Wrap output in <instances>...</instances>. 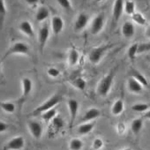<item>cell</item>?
Returning a JSON list of instances; mask_svg holds the SVG:
<instances>
[{
	"instance_id": "1",
	"label": "cell",
	"mask_w": 150,
	"mask_h": 150,
	"mask_svg": "<svg viewBox=\"0 0 150 150\" xmlns=\"http://www.w3.org/2000/svg\"><path fill=\"white\" fill-rule=\"evenodd\" d=\"M62 101H63V96L61 95H59V94H55V95L51 96L48 100H46L45 102H43L41 105H39L38 107H36L32 111L31 115L33 117L41 116L43 112L53 109L55 106H57Z\"/></svg>"
},
{
	"instance_id": "2",
	"label": "cell",
	"mask_w": 150,
	"mask_h": 150,
	"mask_svg": "<svg viewBox=\"0 0 150 150\" xmlns=\"http://www.w3.org/2000/svg\"><path fill=\"white\" fill-rule=\"evenodd\" d=\"M113 81H114V74L113 73H110L107 74L106 76H104L98 83L97 85V94L100 96L105 97L106 96H108V94L110 93L112 84H113Z\"/></svg>"
},
{
	"instance_id": "3",
	"label": "cell",
	"mask_w": 150,
	"mask_h": 150,
	"mask_svg": "<svg viewBox=\"0 0 150 150\" xmlns=\"http://www.w3.org/2000/svg\"><path fill=\"white\" fill-rule=\"evenodd\" d=\"M29 53H30L29 46L27 43H25L23 42H16L11 47H9V49L6 50V52L5 53V55L2 58L5 60L11 55H16V54L29 55Z\"/></svg>"
},
{
	"instance_id": "4",
	"label": "cell",
	"mask_w": 150,
	"mask_h": 150,
	"mask_svg": "<svg viewBox=\"0 0 150 150\" xmlns=\"http://www.w3.org/2000/svg\"><path fill=\"white\" fill-rule=\"evenodd\" d=\"M21 86H22V94L21 98L18 101V105H19V109L21 110L22 105L25 103V102L28 100V96H30V94L32 93L33 90V81L31 79H29L28 77H24L21 81Z\"/></svg>"
},
{
	"instance_id": "5",
	"label": "cell",
	"mask_w": 150,
	"mask_h": 150,
	"mask_svg": "<svg viewBox=\"0 0 150 150\" xmlns=\"http://www.w3.org/2000/svg\"><path fill=\"white\" fill-rule=\"evenodd\" d=\"M110 47H111V45H110V44H104V45H101V46H98L97 48L93 49L90 51L89 56H88L89 61L94 64H98L101 61V59L103 58V57L104 56V54L107 52V50Z\"/></svg>"
},
{
	"instance_id": "6",
	"label": "cell",
	"mask_w": 150,
	"mask_h": 150,
	"mask_svg": "<svg viewBox=\"0 0 150 150\" xmlns=\"http://www.w3.org/2000/svg\"><path fill=\"white\" fill-rule=\"evenodd\" d=\"M104 24H105V15L103 13H101L97 14L91 22V25H90L91 34L94 35H98L104 28Z\"/></svg>"
},
{
	"instance_id": "7",
	"label": "cell",
	"mask_w": 150,
	"mask_h": 150,
	"mask_svg": "<svg viewBox=\"0 0 150 150\" xmlns=\"http://www.w3.org/2000/svg\"><path fill=\"white\" fill-rule=\"evenodd\" d=\"M50 37V28L47 24H44L38 32V44H39V50L41 53L43 52V50L47 44V42Z\"/></svg>"
},
{
	"instance_id": "8",
	"label": "cell",
	"mask_w": 150,
	"mask_h": 150,
	"mask_svg": "<svg viewBox=\"0 0 150 150\" xmlns=\"http://www.w3.org/2000/svg\"><path fill=\"white\" fill-rule=\"evenodd\" d=\"M67 106H68L69 112H70V124H69V126H70V129H71L73 127V125H74L75 119H76V117H77L80 105H79V103H78L77 100L71 98L67 102Z\"/></svg>"
},
{
	"instance_id": "9",
	"label": "cell",
	"mask_w": 150,
	"mask_h": 150,
	"mask_svg": "<svg viewBox=\"0 0 150 150\" xmlns=\"http://www.w3.org/2000/svg\"><path fill=\"white\" fill-rule=\"evenodd\" d=\"M25 146V139L22 136L11 139L3 147V150H21Z\"/></svg>"
},
{
	"instance_id": "10",
	"label": "cell",
	"mask_w": 150,
	"mask_h": 150,
	"mask_svg": "<svg viewBox=\"0 0 150 150\" xmlns=\"http://www.w3.org/2000/svg\"><path fill=\"white\" fill-rule=\"evenodd\" d=\"M89 22V15L86 13H81L78 14L76 21L74 22V31H82Z\"/></svg>"
},
{
	"instance_id": "11",
	"label": "cell",
	"mask_w": 150,
	"mask_h": 150,
	"mask_svg": "<svg viewBox=\"0 0 150 150\" xmlns=\"http://www.w3.org/2000/svg\"><path fill=\"white\" fill-rule=\"evenodd\" d=\"M28 127L31 135L35 139H40L42 135V126L40 122L36 120H29L28 122Z\"/></svg>"
},
{
	"instance_id": "12",
	"label": "cell",
	"mask_w": 150,
	"mask_h": 150,
	"mask_svg": "<svg viewBox=\"0 0 150 150\" xmlns=\"http://www.w3.org/2000/svg\"><path fill=\"white\" fill-rule=\"evenodd\" d=\"M124 5H125V0H115L113 9H112V19L114 24L117 23L119 19L121 18L124 13Z\"/></svg>"
},
{
	"instance_id": "13",
	"label": "cell",
	"mask_w": 150,
	"mask_h": 150,
	"mask_svg": "<svg viewBox=\"0 0 150 150\" xmlns=\"http://www.w3.org/2000/svg\"><path fill=\"white\" fill-rule=\"evenodd\" d=\"M51 125L50 127V137H52L54 135H56L57 133H58L64 126V122L63 120V118L61 117L56 116L52 120H51Z\"/></svg>"
},
{
	"instance_id": "14",
	"label": "cell",
	"mask_w": 150,
	"mask_h": 150,
	"mask_svg": "<svg viewBox=\"0 0 150 150\" xmlns=\"http://www.w3.org/2000/svg\"><path fill=\"white\" fill-rule=\"evenodd\" d=\"M64 28V21L62 17L56 15L51 19V30L55 35H58Z\"/></svg>"
},
{
	"instance_id": "15",
	"label": "cell",
	"mask_w": 150,
	"mask_h": 150,
	"mask_svg": "<svg viewBox=\"0 0 150 150\" xmlns=\"http://www.w3.org/2000/svg\"><path fill=\"white\" fill-rule=\"evenodd\" d=\"M19 29L22 34H24L28 37H34L35 35L33 26L31 22L28 21H22L19 25Z\"/></svg>"
},
{
	"instance_id": "16",
	"label": "cell",
	"mask_w": 150,
	"mask_h": 150,
	"mask_svg": "<svg viewBox=\"0 0 150 150\" xmlns=\"http://www.w3.org/2000/svg\"><path fill=\"white\" fill-rule=\"evenodd\" d=\"M101 116V111L100 110H98L97 108H90L88 109L86 113L84 114L82 119L81 120V122L85 123V122H90L96 118H98Z\"/></svg>"
},
{
	"instance_id": "17",
	"label": "cell",
	"mask_w": 150,
	"mask_h": 150,
	"mask_svg": "<svg viewBox=\"0 0 150 150\" xmlns=\"http://www.w3.org/2000/svg\"><path fill=\"white\" fill-rule=\"evenodd\" d=\"M122 34H123L124 37L126 38V39L132 38L134 34H135L134 25L132 22H130V21L125 22L123 24V26H122Z\"/></svg>"
},
{
	"instance_id": "18",
	"label": "cell",
	"mask_w": 150,
	"mask_h": 150,
	"mask_svg": "<svg viewBox=\"0 0 150 150\" xmlns=\"http://www.w3.org/2000/svg\"><path fill=\"white\" fill-rule=\"evenodd\" d=\"M95 127V124L92 122H85L80 125L77 128V132L80 135H87L90 133Z\"/></svg>"
},
{
	"instance_id": "19",
	"label": "cell",
	"mask_w": 150,
	"mask_h": 150,
	"mask_svg": "<svg viewBox=\"0 0 150 150\" xmlns=\"http://www.w3.org/2000/svg\"><path fill=\"white\" fill-rule=\"evenodd\" d=\"M80 60V52L76 48H71L68 54V63L71 66H74Z\"/></svg>"
},
{
	"instance_id": "20",
	"label": "cell",
	"mask_w": 150,
	"mask_h": 150,
	"mask_svg": "<svg viewBox=\"0 0 150 150\" xmlns=\"http://www.w3.org/2000/svg\"><path fill=\"white\" fill-rule=\"evenodd\" d=\"M50 16V11L46 6H41L36 13H35V20L37 22H42L46 21Z\"/></svg>"
},
{
	"instance_id": "21",
	"label": "cell",
	"mask_w": 150,
	"mask_h": 150,
	"mask_svg": "<svg viewBox=\"0 0 150 150\" xmlns=\"http://www.w3.org/2000/svg\"><path fill=\"white\" fill-rule=\"evenodd\" d=\"M128 89L132 93L138 94L143 90V86L139 82H138L135 79L131 77L128 80Z\"/></svg>"
},
{
	"instance_id": "22",
	"label": "cell",
	"mask_w": 150,
	"mask_h": 150,
	"mask_svg": "<svg viewBox=\"0 0 150 150\" xmlns=\"http://www.w3.org/2000/svg\"><path fill=\"white\" fill-rule=\"evenodd\" d=\"M71 85L74 88H76L77 89H79L81 91L85 90V88L87 87V81L82 77H76V78H74L73 80H71Z\"/></svg>"
},
{
	"instance_id": "23",
	"label": "cell",
	"mask_w": 150,
	"mask_h": 150,
	"mask_svg": "<svg viewBox=\"0 0 150 150\" xmlns=\"http://www.w3.org/2000/svg\"><path fill=\"white\" fill-rule=\"evenodd\" d=\"M131 77L135 79L138 82H139L142 86L144 87H148V82L146 81V79L144 77V75L141 74L139 71H136V70H132V73H131Z\"/></svg>"
},
{
	"instance_id": "24",
	"label": "cell",
	"mask_w": 150,
	"mask_h": 150,
	"mask_svg": "<svg viewBox=\"0 0 150 150\" xmlns=\"http://www.w3.org/2000/svg\"><path fill=\"white\" fill-rule=\"evenodd\" d=\"M84 146V142L78 138H73L69 142L70 150H81Z\"/></svg>"
},
{
	"instance_id": "25",
	"label": "cell",
	"mask_w": 150,
	"mask_h": 150,
	"mask_svg": "<svg viewBox=\"0 0 150 150\" xmlns=\"http://www.w3.org/2000/svg\"><path fill=\"white\" fill-rule=\"evenodd\" d=\"M7 14V8L5 0H0V28L5 24V21Z\"/></svg>"
},
{
	"instance_id": "26",
	"label": "cell",
	"mask_w": 150,
	"mask_h": 150,
	"mask_svg": "<svg viewBox=\"0 0 150 150\" xmlns=\"http://www.w3.org/2000/svg\"><path fill=\"white\" fill-rule=\"evenodd\" d=\"M124 107H125V105H124L123 100H121V99L117 100V101L114 103V104H113V106H112V108H111V112H112V114L115 115V116H117V115L121 114V113L123 112V110H124Z\"/></svg>"
},
{
	"instance_id": "27",
	"label": "cell",
	"mask_w": 150,
	"mask_h": 150,
	"mask_svg": "<svg viewBox=\"0 0 150 150\" xmlns=\"http://www.w3.org/2000/svg\"><path fill=\"white\" fill-rule=\"evenodd\" d=\"M135 3L132 0H125V5H124V11L128 15H132L135 11Z\"/></svg>"
},
{
	"instance_id": "28",
	"label": "cell",
	"mask_w": 150,
	"mask_h": 150,
	"mask_svg": "<svg viewBox=\"0 0 150 150\" xmlns=\"http://www.w3.org/2000/svg\"><path fill=\"white\" fill-rule=\"evenodd\" d=\"M0 107H1L3 110H5L6 113H9V114L13 113L16 110L15 103L12 102H1L0 103Z\"/></svg>"
},
{
	"instance_id": "29",
	"label": "cell",
	"mask_w": 150,
	"mask_h": 150,
	"mask_svg": "<svg viewBox=\"0 0 150 150\" xmlns=\"http://www.w3.org/2000/svg\"><path fill=\"white\" fill-rule=\"evenodd\" d=\"M143 127V120L142 118H136L131 124L132 131L134 134H138Z\"/></svg>"
},
{
	"instance_id": "30",
	"label": "cell",
	"mask_w": 150,
	"mask_h": 150,
	"mask_svg": "<svg viewBox=\"0 0 150 150\" xmlns=\"http://www.w3.org/2000/svg\"><path fill=\"white\" fill-rule=\"evenodd\" d=\"M131 16H132V21H133L135 23H137V24H139V25H140V26L146 25V18L143 16L142 13H138V12H135V13H134L132 15H131Z\"/></svg>"
},
{
	"instance_id": "31",
	"label": "cell",
	"mask_w": 150,
	"mask_h": 150,
	"mask_svg": "<svg viewBox=\"0 0 150 150\" xmlns=\"http://www.w3.org/2000/svg\"><path fill=\"white\" fill-rule=\"evenodd\" d=\"M57 116V110L55 109H51L50 110H47L45 112H43L41 117L46 122V123H49L50 121H51L55 117Z\"/></svg>"
},
{
	"instance_id": "32",
	"label": "cell",
	"mask_w": 150,
	"mask_h": 150,
	"mask_svg": "<svg viewBox=\"0 0 150 150\" xmlns=\"http://www.w3.org/2000/svg\"><path fill=\"white\" fill-rule=\"evenodd\" d=\"M138 47H139V44H138L137 42L132 44V45L129 47L127 53H128V57H129V58H130L131 60H133V59L136 57V56H137V54H138Z\"/></svg>"
},
{
	"instance_id": "33",
	"label": "cell",
	"mask_w": 150,
	"mask_h": 150,
	"mask_svg": "<svg viewBox=\"0 0 150 150\" xmlns=\"http://www.w3.org/2000/svg\"><path fill=\"white\" fill-rule=\"evenodd\" d=\"M148 110V105L145 103H136L132 106V110L135 112H145Z\"/></svg>"
},
{
	"instance_id": "34",
	"label": "cell",
	"mask_w": 150,
	"mask_h": 150,
	"mask_svg": "<svg viewBox=\"0 0 150 150\" xmlns=\"http://www.w3.org/2000/svg\"><path fill=\"white\" fill-rule=\"evenodd\" d=\"M57 3L67 12L71 10V3L70 0H57Z\"/></svg>"
},
{
	"instance_id": "35",
	"label": "cell",
	"mask_w": 150,
	"mask_h": 150,
	"mask_svg": "<svg viewBox=\"0 0 150 150\" xmlns=\"http://www.w3.org/2000/svg\"><path fill=\"white\" fill-rule=\"evenodd\" d=\"M47 73L48 75L50 77V78H57L59 75H60V71L55 67H50L47 71Z\"/></svg>"
},
{
	"instance_id": "36",
	"label": "cell",
	"mask_w": 150,
	"mask_h": 150,
	"mask_svg": "<svg viewBox=\"0 0 150 150\" xmlns=\"http://www.w3.org/2000/svg\"><path fill=\"white\" fill-rule=\"evenodd\" d=\"M103 140L100 138H96L95 139V140L93 141V148L95 150H100L103 146Z\"/></svg>"
},
{
	"instance_id": "37",
	"label": "cell",
	"mask_w": 150,
	"mask_h": 150,
	"mask_svg": "<svg viewBox=\"0 0 150 150\" xmlns=\"http://www.w3.org/2000/svg\"><path fill=\"white\" fill-rule=\"evenodd\" d=\"M150 50V42H146V43H141L139 44L138 47V54L145 52V51H148Z\"/></svg>"
},
{
	"instance_id": "38",
	"label": "cell",
	"mask_w": 150,
	"mask_h": 150,
	"mask_svg": "<svg viewBox=\"0 0 150 150\" xmlns=\"http://www.w3.org/2000/svg\"><path fill=\"white\" fill-rule=\"evenodd\" d=\"M7 129H8V124L2 120H0V133L5 132Z\"/></svg>"
},
{
	"instance_id": "39",
	"label": "cell",
	"mask_w": 150,
	"mask_h": 150,
	"mask_svg": "<svg viewBox=\"0 0 150 150\" xmlns=\"http://www.w3.org/2000/svg\"><path fill=\"white\" fill-rule=\"evenodd\" d=\"M24 1L30 6H35L40 3L41 0H24Z\"/></svg>"
},
{
	"instance_id": "40",
	"label": "cell",
	"mask_w": 150,
	"mask_h": 150,
	"mask_svg": "<svg viewBox=\"0 0 150 150\" xmlns=\"http://www.w3.org/2000/svg\"><path fill=\"white\" fill-rule=\"evenodd\" d=\"M145 36L147 38V39H150V24L147 25L146 30H145Z\"/></svg>"
},
{
	"instance_id": "41",
	"label": "cell",
	"mask_w": 150,
	"mask_h": 150,
	"mask_svg": "<svg viewBox=\"0 0 150 150\" xmlns=\"http://www.w3.org/2000/svg\"><path fill=\"white\" fill-rule=\"evenodd\" d=\"M144 117H146L147 119H150V110L146 111V113L144 114Z\"/></svg>"
},
{
	"instance_id": "42",
	"label": "cell",
	"mask_w": 150,
	"mask_h": 150,
	"mask_svg": "<svg viewBox=\"0 0 150 150\" xmlns=\"http://www.w3.org/2000/svg\"><path fill=\"white\" fill-rule=\"evenodd\" d=\"M3 61H4V59H3V58H1V59H0V70H1V67H2V64H3Z\"/></svg>"
},
{
	"instance_id": "43",
	"label": "cell",
	"mask_w": 150,
	"mask_h": 150,
	"mask_svg": "<svg viewBox=\"0 0 150 150\" xmlns=\"http://www.w3.org/2000/svg\"><path fill=\"white\" fill-rule=\"evenodd\" d=\"M103 1H104V0H95V2H96V3H99V2H103Z\"/></svg>"
},
{
	"instance_id": "44",
	"label": "cell",
	"mask_w": 150,
	"mask_h": 150,
	"mask_svg": "<svg viewBox=\"0 0 150 150\" xmlns=\"http://www.w3.org/2000/svg\"><path fill=\"white\" fill-rule=\"evenodd\" d=\"M122 150H132V149L129 148V147H127V148H125V149H122Z\"/></svg>"
}]
</instances>
